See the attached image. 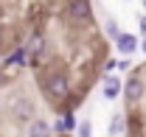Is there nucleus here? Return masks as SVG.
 I'll list each match as a JSON object with an SVG mask.
<instances>
[{
	"instance_id": "obj_8",
	"label": "nucleus",
	"mask_w": 146,
	"mask_h": 137,
	"mask_svg": "<svg viewBox=\"0 0 146 137\" xmlns=\"http://www.w3.org/2000/svg\"><path fill=\"white\" fill-rule=\"evenodd\" d=\"M104 28H107V36H112V39H118V34H121V28H118V22H115V20H107V25H104Z\"/></svg>"
},
{
	"instance_id": "obj_6",
	"label": "nucleus",
	"mask_w": 146,
	"mask_h": 137,
	"mask_svg": "<svg viewBox=\"0 0 146 137\" xmlns=\"http://www.w3.org/2000/svg\"><path fill=\"white\" fill-rule=\"evenodd\" d=\"M51 132H54V129H51L45 120H34L31 129H28V134H31V137H45V134H51Z\"/></svg>"
},
{
	"instance_id": "obj_3",
	"label": "nucleus",
	"mask_w": 146,
	"mask_h": 137,
	"mask_svg": "<svg viewBox=\"0 0 146 137\" xmlns=\"http://www.w3.org/2000/svg\"><path fill=\"white\" fill-rule=\"evenodd\" d=\"M121 90H124V87H121V78H118V76H107V78H104L101 92H104V98H107V101L118 98V95H121Z\"/></svg>"
},
{
	"instance_id": "obj_1",
	"label": "nucleus",
	"mask_w": 146,
	"mask_h": 137,
	"mask_svg": "<svg viewBox=\"0 0 146 137\" xmlns=\"http://www.w3.org/2000/svg\"><path fill=\"white\" fill-rule=\"evenodd\" d=\"M42 87H45V92L51 98H56V101H65L70 95V84H68V76L65 73H48L45 81H42Z\"/></svg>"
},
{
	"instance_id": "obj_12",
	"label": "nucleus",
	"mask_w": 146,
	"mask_h": 137,
	"mask_svg": "<svg viewBox=\"0 0 146 137\" xmlns=\"http://www.w3.org/2000/svg\"><path fill=\"white\" fill-rule=\"evenodd\" d=\"M143 51H146V42H143Z\"/></svg>"
},
{
	"instance_id": "obj_13",
	"label": "nucleus",
	"mask_w": 146,
	"mask_h": 137,
	"mask_svg": "<svg viewBox=\"0 0 146 137\" xmlns=\"http://www.w3.org/2000/svg\"><path fill=\"white\" fill-rule=\"evenodd\" d=\"M143 9H146V0H143Z\"/></svg>"
},
{
	"instance_id": "obj_5",
	"label": "nucleus",
	"mask_w": 146,
	"mask_h": 137,
	"mask_svg": "<svg viewBox=\"0 0 146 137\" xmlns=\"http://www.w3.org/2000/svg\"><path fill=\"white\" fill-rule=\"evenodd\" d=\"M115 45H118V53H124V56H129V53H135V48H138V39L132 34H118V39H115Z\"/></svg>"
},
{
	"instance_id": "obj_11",
	"label": "nucleus",
	"mask_w": 146,
	"mask_h": 137,
	"mask_svg": "<svg viewBox=\"0 0 146 137\" xmlns=\"http://www.w3.org/2000/svg\"><path fill=\"white\" fill-rule=\"evenodd\" d=\"M0 81H3V73H0Z\"/></svg>"
},
{
	"instance_id": "obj_9",
	"label": "nucleus",
	"mask_w": 146,
	"mask_h": 137,
	"mask_svg": "<svg viewBox=\"0 0 146 137\" xmlns=\"http://www.w3.org/2000/svg\"><path fill=\"white\" fill-rule=\"evenodd\" d=\"M79 134H90V123H87V120L79 126Z\"/></svg>"
},
{
	"instance_id": "obj_7",
	"label": "nucleus",
	"mask_w": 146,
	"mask_h": 137,
	"mask_svg": "<svg viewBox=\"0 0 146 137\" xmlns=\"http://www.w3.org/2000/svg\"><path fill=\"white\" fill-rule=\"evenodd\" d=\"M110 134H124V118H121V115H115V118H112Z\"/></svg>"
},
{
	"instance_id": "obj_10",
	"label": "nucleus",
	"mask_w": 146,
	"mask_h": 137,
	"mask_svg": "<svg viewBox=\"0 0 146 137\" xmlns=\"http://www.w3.org/2000/svg\"><path fill=\"white\" fill-rule=\"evenodd\" d=\"M138 25H141V34H146V17H141V20H138Z\"/></svg>"
},
{
	"instance_id": "obj_4",
	"label": "nucleus",
	"mask_w": 146,
	"mask_h": 137,
	"mask_svg": "<svg viewBox=\"0 0 146 137\" xmlns=\"http://www.w3.org/2000/svg\"><path fill=\"white\" fill-rule=\"evenodd\" d=\"M124 95H127V101H141L143 98V81L141 78H129L124 84Z\"/></svg>"
},
{
	"instance_id": "obj_2",
	"label": "nucleus",
	"mask_w": 146,
	"mask_h": 137,
	"mask_svg": "<svg viewBox=\"0 0 146 137\" xmlns=\"http://www.w3.org/2000/svg\"><path fill=\"white\" fill-rule=\"evenodd\" d=\"M68 14H70V20H76V22H87L90 14H93L90 0H70V3H68Z\"/></svg>"
}]
</instances>
